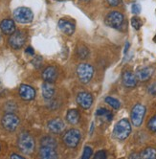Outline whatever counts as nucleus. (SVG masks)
<instances>
[{
	"mask_svg": "<svg viewBox=\"0 0 156 159\" xmlns=\"http://www.w3.org/2000/svg\"><path fill=\"white\" fill-rule=\"evenodd\" d=\"M131 132V125L127 119L120 120L114 127L113 135L118 140L127 139Z\"/></svg>",
	"mask_w": 156,
	"mask_h": 159,
	"instance_id": "nucleus-1",
	"label": "nucleus"
},
{
	"mask_svg": "<svg viewBox=\"0 0 156 159\" xmlns=\"http://www.w3.org/2000/svg\"><path fill=\"white\" fill-rule=\"evenodd\" d=\"M17 144L19 150L23 153L31 154L35 150V140L27 132H23L19 135Z\"/></svg>",
	"mask_w": 156,
	"mask_h": 159,
	"instance_id": "nucleus-2",
	"label": "nucleus"
},
{
	"mask_svg": "<svg viewBox=\"0 0 156 159\" xmlns=\"http://www.w3.org/2000/svg\"><path fill=\"white\" fill-rule=\"evenodd\" d=\"M94 74V68L88 63H82L77 68V75L82 84H87L91 81Z\"/></svg>",
	"mask_w": 156,
	"mask_h": 159,
	"instance_id": "nucleus-3",
	"label": "nucleus"
},
{
	"mask_svg": "<svg viewBox=\"0 0 156 159\" xmlns=\"http://www.w3.org/2000/svg\"><path fill=\"white\" fill-rule=\"evenodd\" d=\"M14 17L15 19L19 22V23H30L34 18V14L29 8L26 7H19L15 10L14 12Z\"/></svg>",
	"mask_w": 156,
	"mask_h": 159,
	"instance_id": "nucleus-4",
	"label": "nucleus"
},
{
	"mask_svg": "<svg viewBox=\"0 0 156 159\" xmlns=\"http://www.w3.org/2000/svg\"><path fill=\"white\" fill-rule=\"evenodd\" d=\"M62 140L66 147L75 148L78 146V144H79L81 140V132L80 130H78L76 129H69L68 131H66L64 133Z\"/></svg>",
	"mask_w": 156,
	"mask_h": 159,
	"instance_id": "nucleus-5",
	"label": "nucleus"
},
{
	"mask_svg": "<svg viewBox=\"0 0 156 159\" xmlns=\"http://www.w3.org/2000/svg\"><path fill=\"white\" fill-rule=\"evenodd\" d=\"M145 113H146V107L143 105H135L131 110V122L135 127L141 126L143 123Z\"/></svg>",
	"mask_w": 156,
	"mask_h": 159,
	"instance_id": "nucleus-6",
	"label": "nucleus"
},
{
	"mask_svg": "<svg viewBox=\"0 0 156 159\" xmlns=\"http://www.w3.org/2000/svg\"><path fill=\"white\" fill-rule=\"evenodd\" d=\"M19 118L13 114V113H7L2 118V126L8 131H14L19 125Z\"/></svg>",
	"mask_w": 156,
	"mask_h": 159,
	"instance_id": "nucleus-7",
	"label": "nucleus"
},
{
	"mask_svg": "<svg viewBox=\"0 0 156 159\" xmlns=\"http://www.w3.org/2000/svg\"><path fill=\"white\" fill-rule=\"evenodd\" d=\"M105 23L112 28L119 29L124 23V16L120 12H116V11L111 12L105 17Z\"/></svg>",
	"mask_w": 156,
	"mask_h": 159,
	"instance_id": "nucleus-8",
	"label": "nucleus"
},
{
	"mask_svg": "<svg viewBox=\"0 0 156 159\" xmlns=\"http://www.w3.org/2000/svg\"><path fill=\"white\" fill-rule=\"evenodd\" d=\"M26 40V36L23 32H15L12 34L9 39V44L10 46L14 49H20L24 45Z\"/></svg>",
	"mask_w": 156,
	"mask_h": 159,
	"instance_id": "nucleus-9",
	"label": "nucleus"
},
{
	"mask_svg": "<svg viewBox=\"0 0 156 159\" xmlns=\"http://www.w3.org/2000/svg\"><path fill=\"white\" fill-rule=\"evenodd\" d=\"M77 102L82 108L87 109L93 104V96L87 92H81L77 96Z\"/></svg>",
	"mask_w": 156,
	"mask_h": 159,
	"instance_id": "nucleus-10",
	"label": "nucleus"
},
{
	"mask_svg": "<svg viewBox=\"0 0 156 159\" xmlns=\"http://www.w3.org/2000/svg\"><path fill=\"white\" fill-rule=\"evenodd\" d=\"M19 95L25 101H31L36 97V91L32 86L22 84L19 87Z\"/></svg>",
	"mask_w": 156,
	"mask_h": 159,
	"instance_id": "nucleus-11",
	"label": "nucleus"
},
{
	"mask_svg": "<svg viewBox=\"0 0 156 159\" xmlns=\"http://www.w3.org/2000/svg\"><path fill=\"white\" fill-rule=\"evenodd\" d=\"M154 73L153 67H144L136 71V78L140 82H147L151 78Z\"/></svg>",
	"mask_w": 156,
	"mask_h": 159,
	"instance_id": "nucleus-12",
	"label": "nucleus"
},
{
	"mask_svg": "<svg viewBox=\"0 0 156 159\" xmlns=\"http://www.w3.org/2000/svg\"><path fill=\"white\" fill-rule=\"evenodd\" d=\"M122 80H123V84L127 87H135L138 81L136 75L133 74L131 71H125L123 73Z\"/></svg>",
	"mask_w": 156,
	"mask_h": 159,
	"instance_id": "nucleus-13",
	"label": "nucleus"
},
{
	"mask_svg": "<svg viewBox=\"0 0 156 159\" xmlns=\"http://www.w3.org/2000/svg\"><path fill=\"white\" fill-rule=\"evenodd\" d=\"M64 128H65V125H64L63 121L61 119H59V118L51 120L48 123V129H49V130L52 133H55V134H58V133L62 132Z\"/></svg>",
	"mask_w": 156,
	"mask_h": 159,
	"instance_id": "nucleus-14",
	"label": "nucleus"
},
{
	"mask_svg": "<svg viewBox=\"0 0 156 159\" xmlns=\"http://www.w3.org/2000/svg\"><path fill=\"white\" fill-rule=\"evenodd\" d=\"M0 29L5 35H12L16 32V24L12 19H4L0 23Z\"/></svg>",
	"mask_w": 156,
	"mask_h": 159,
	"instance_id": "nucleus-15",
	"label": "nucleus"
},
{
	"mask_svg": "<svg viewBox=\"0 0 156 159\" xmlns=\"http://www.w3.org/2000/svg\"><path fill=\"white\" fill-rule=\"evenodd\" d=\"M39 156L44 159H55L58 157V153L54 148L41 146L39 150Z\"/></svg>",
	"mask_w": 156,
	"mask_h": 159,
	"instance_id": "nucleus-16",
	"label": "nucleus"
},
{
	"mask_svg": "<svg viewBox=\"0 0 156 159\" xmlns=\"http://www.w3.org/2000/svg\"><path fill=\"white\" fill-rule=\"evenodd\" d=\"M59 28L60 29L62 33H64L65 35H68V36L73 35V33L75 32V25L68 20L60 19L59 21Z\"/></svg>",
	"mask_w": 156,
	"mask_h": 159,
	"instance_id": "nucleus-17",
	"label": "nucleus"
},
{
	"mask_svg": "<svg viewBox=\"0 0 156 159\" xmlns=\"http://www.w3.org/2000/svg\"><path fill=\"white\" fill-rule=\"evenodd\" d=\"M42 78L45 82L48 83H54L58 78V72L56 70V68L53 66L47 67L42 73Z\"/></svg>",
	"mask_w": 156,
	"mask_h": 159,
	"instance_id": "nucleus-18",
	"label": "nucleus"
},
{
	"mask_svg": "<svg viewBox=\"0 0 156 159\" xmlns=\"http://www.w3.org/2000/svg\"><path fill=\"white\" fill-rule=\"evenodd\" d=\"M55 94V87L52 84V83H44L42 85V95L46 100L52 99V97Z\"/></svg>",
	"mask_w": 156,
	"mask_h": 159,
	"instance_id": "nucleus-19",
	"label": "nucleus"
},
{
	"mask_svg": "<svg viewBox=\"0 0 156 159\" xmlns=\"http://www.w3.org/2000/svg\"><path fill=\"white\" fill-rule=\"evenodd\" d=\"M66 120L71 125H76L80 121V113L77 109H70L66 115Z\"/></svg>",
	"mask_w": 156,
	"mask_h": 159,
	"instance_id": "nucleus-20",
	"label": "nucleus"
},
{
	"mask_svg": "<svg viewBox=\"0 0 156 159\" xmlns=\"http://www.w3.org/2000/svg\"><path fill=\"white\" fill-rule=\"evenodd\" d=\"M140 158L146 159H155L156 158V150L154 148H147L140 153Z\"/></svg>",
	"mask_w": 156,
	"mask_h": 159,
	"instance_id": "nucleus-21",
	"label": "nucleus"
},
{
	"mask_svg": "<svg viewBox=\"0 0 156 159\" xmlns=\"http://www.w3.org/2000/svg\"><path fill=\"white\" fill-rule=\"evenodd\" d=\"M77 55H78V57H79L80 59L84 60V59L87 58L88 55H89V50H88V48L85 46V45L80 44L79 46L77 47Z\"/></svg>",
	"mask_w": 156,
	"mask_h": 159,
	"instance_id": "nucleus-22",
	"label": "nucleus"
},
{
	"mask_svg": "<svg viewBox=\"0 0 156 159\" xmlns=\"http://www.w3.org/2000/svg\"><path fill=\"white\" fill-rule=\"evenodd\" d=\"M40 143H41V146H44V147H51V148H54V149L57 148V141H56L54 138L50 137V136L44 137Z\"/></svg>",
	"mask_w": 156,
	"mask_h": 159,
	"instance_id": "nucleus-23",
	"label": "nucleus"
},
{
	"mask_svg": "<svg viewBox=\"0 0 156 159\" xmlns=\"http://www.w3.org/2000/svg\"><path fill=\"white\" fill-rule=\"evenodd\" d=\"M96 114L98 116L105 117L107 121H111V120H112V118H113L112 113H111L110 111H108L107 109H105V108H100V109H98L97 112H96Z\"/></svg>",
	"mask_w": 156,
	"mask_h": 159,
	"instance_id": "nucleus-24",
	"label": "nucleus"
},
{
	"mask_svg": "<svg viewBox=\"0 0 156 159\" xmlns=\"http://www.w3.org/2000/svg\"><path fill=\"white\" fill-rule=\"evenodd\" d=\"M105 103H107L110 107H112L114 109H118L121 107L120 102L117 99L112 98V97H106L105 98Z\"/></svg>",
	"mask_w": 156,
	"mask_h": 159,
	"instance_id": "nucleus-25",
	"label": "nucleus"
},
{
	"mask_svg": "<svg viewBox=\"0 0 156 159\" xmlns=\"http://www.w3.org/2000/svg\"><path fill=\"white\" fill-rule=\"evenodd\" d=\"M131 25L132 27L134 28L135 30H139L142 26V22H141V19L137 16H134L131 18Z\"/></svg>",
	"mask_w": 156,
	"mask_h": 159,
	"instance_id": "nucleus-26",
	"label": "nucleus"
},
{
	"mask_svg": "<svg viewBox=\"0 0 156 159\" xmlns=\"http://www.w3.org/2000/svg\"><path fill=\"white\" fill-rule=\"evenodd\" d=\"M93 154V151L90 147H85L84 151H83V154H82V158L83 159H88L90 158Z\"/></svg>",
	"mask_w": 156,
	"mask_h": 159,
	"instance_id": "nucleus-27",
	"label": "nucleus"
},
{
	"mask_svg": "<svg viewBox=\"0 0 156 159\" xmlns=\"http://www.w3.org/2000/svg\"><path fill=\"white\" fill-rule=\"evenodd\" d=\"M148 127H149V129L151 131L156 132V115L153 116V117L149 120V124H148Z\"/></svg>",
	"mask_w": 156,
	"mask_h": 159,
	"instance_id": "nucleus-28",
	"label": "nucleus"
},
{
	"mask_svg": "<svg viewBox=\"0 0 156 159\" xmlns=\"http://www.w3.org/2000/svg\"><path fill=\"white\" fill-rule=\"evenodd\" d=\"M131 11H132V14L134 15H139L141 13V6L137 3L133 4L132 7H131Z\"/></svg>",
	"mask_w": 156,
	"mask_h": 159,
	"instance_id": "nucleus-29",
	"label": "nucleus"
},
{
	"mask_svg": "<svg viewBox=\"0 0 156 159\" xmlns=\"http://www.w3.org/2000/svg\"><path fill=\"white\" fill-rule=\"evenodd\" d=\"M95 158L96 159H105V158H106L105 152V151H100V152H98L96 153V155H95Z\"/></svg>",
	"mask_w": 156,
	"mask_h": 159,
	"instance_id": "nucleus-30",
	"label": "nucleus"
},
{
	"mask_svg": "<svg viewBox=\"0 0 156 159\" xmlns=\"http://www.w3.org/2000/svg\"><path fill=\"white\" fill-rule=\"evenodd\" d=\"M42 63V59L40 58V57H38V58H36L34 61H33V64H34L37 68H38Z\"/></svg>",
	"mask_w": 156,
	"mask_h": 159,
	"instance_id": "nucleus-31",
	"label": "nucleus"
},
{
	"mask_svg": "<svg viewBox=\"0 0 156 159\" xmlns=\"http://www.w3.org/2000/svg\"><path fill=\"white\" fill-rule=\"evenodd\" d=\"M106 1L110 6H112V7H116L120 3V0H106Z\"/></svg>",
	"mask_w": 156,
	"mask_h": 159,
	"instance_id": "nucleus-32",
	"label": "nucleus"
},
{
	"mask_svg": "<svg viewBox=\"0 0 156 159\" xmlns=\"http://www.w3.org/2000/svg\"><path fill=\"white\" fill-rule=\"evenodd\" d=\"M26 53L27 54H30V55H34L35 54V51H34V49H33L32 47H28L26 49Z\"/></svg>",
	"mask_w": 156,
	"mask_h": 159,
	"instance_id": "nucleus-33",
	"label": "nucleus"
},
{
	"mask_svg": "<svg viewBox=\"0 0 156 159\" xmlns=\"http://www.w3.org/2000/svg\"><path fill=\"white\" fill-rule=\"evenodd\" d=\"M11 158H20V159H23V156H21L19 154H12V155H11Z\"/></svg>",
	"mask_w": 156,
	"mask_h": 159,
	"instance_id": "nucleus-34",
	"label": "nucleus"
},
{
	"mask_svg": "<svg viewBox=\"0 0 156 159\" xmlns=\"http://www.w3.org/2000/svg\"><path fill=\"white\" fill-rule=\"evenodd\" d=\"M129 158H140V154H136V153H133V154L129 155Z\"/></svg>",
	"mask_w": 156,
	"mask_h": 159,
	"instance_id": "nucleus-35",
	"label": "nucleus"
},
{
	"mask_svg": "<svg viewBox=\"0 0 156 159\" xmlns=\"http://www.w3.org/2000/svg\"><path fill=\"white\" fill-rule=\"evenodd\" d=\"M128 47H129V43H128V42H127V44H126V47H125V54L127 52V50H128Z\"/></svg>",
	"mask_w": 156,
	"mask_h": 159,
	"instance_id": "nucleus-36",
	"label": "nucleus"
},
{
	"mask_svg": "<svg viewBox=\"0 0 156 159\" xmlns=\"http://www.w3.org/2000/svg\"><path fill=\"white\" fill-rule=\"evenodd\" d=\"M83 1H88V0H83Z\"/></svg>",
	"mask_w": 156,
	"mask_h": 159,
	"instance_id": "nucleus-37",
	"label": "nucleus"
}]
</instances>
